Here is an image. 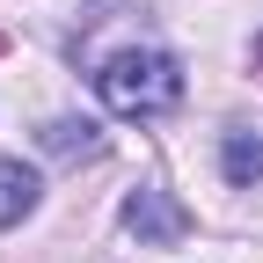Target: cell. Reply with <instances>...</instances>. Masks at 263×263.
<instances>
[{"label":"cell","mask_w":263,"mask_h":263,"mask_svg":"<svg viewBox=\"0 0 263 263\" xmlns=\"http://www.w3.org/2000/svg\"><path fill=\"white\" fill-rule=\"evenodd\" d=\"M44 146L51 154H103V139H95V124H73V117H59V124H44Z\"/></svg>","instance_id":"obj_5"},{"label":"cell","mask_w":263,"mask_h":263,"mask_svg":"<svg viewBox=\"0 0 263 263\" xmlns=\"http://www.w3.org/2000/svg\"><path fill=\"white\" fill-rule=\"evenodd\" d=\"M219 161H227V183H263V139L256 132H227Z\"/></svg>","instance_id":"obj_4"},{"label":"cell","mask_w":263,"mask_h":263,"mask_svg":"<svg viewBox=\"0 0 263 263\" xmlns=\"http://www.w3.org/2000/svg\"><path fill=\"white\" fill-rule=\"evenodd\" d=\"M256 59H263V44H256Z\"/></svg>","instance_id":"obj_6"},{"label":"cell","mask_w":263,"mask_h":263,"mask_svg":"<svg viewBox=\"0 0 263 263\" xmlns=\"http://www.w3.org/2000/svg\"><path fill=\"white\" fill-rule=\"evenodd\" d=\"M124 227H132L139 241H154V249H176V241L190 234V219H183V205H176L168 190H132V197H124Z\"/></svg>","instance_id":"obj_2"},{"label":"cell","mask_w":263,"mask_h":263,"mask_svg":"<svg viewBox=\"0 0 263 263\" xmlns=\"http://www.w3.org/2000/svg\"><path fill=\"white\" fill-rule=\"evenodd\" d=\"M29 212H37V176L22 161H0V227H22Z\"/></svg>","instance_id":"obj_3"},{"label":"cell","mask_w":263,"mask_h":263,"mask_svg":"<svg viewBox=\"0 0 263 263\" xmlns=\"http://www.w3.org/2000/svg\"><path fill=\"white\" fill-rule=\"evenodd\" d=\"M95 95L117 110V117H161V110H176L183 103V66L168 51H117L103 59V73H95Z\"/></svg>","instance_id":"obj_1"}]
</instances>
